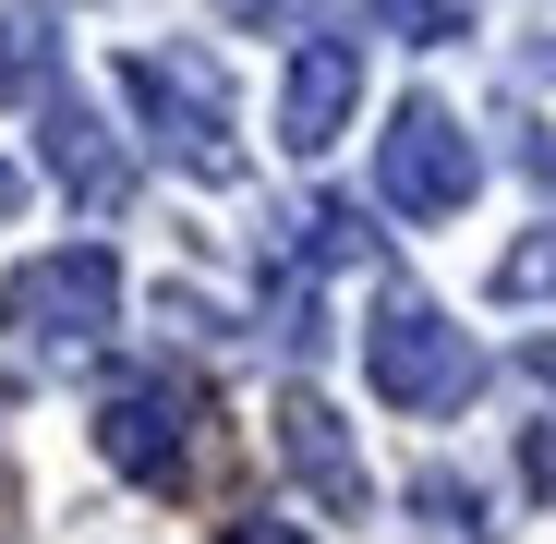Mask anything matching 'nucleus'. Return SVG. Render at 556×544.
<instances>
[{
	"label": "nucleus",
	"mask_w": 556,
	"mask_h": 544,
	"mask_svg": "<svg viewBox=\"0 0 556 544\" xmlns=\"http://www.w3.org/2000/svg\"><path fill=\"white\" fill-rule=\"evenodd\" d=\"M363 376H376L388 412H459L484 363H472V339H459L435 303L400 291V303H376V327H363Z\"/></svg>",
	"instance_id": "1"
},
{
	"label": "nucleus",
	"mask_w": 556,
	"mask_h": 544,
	"mask_svg": "<svg viewBox=\"0 0 556 544\" xmlns=\"http://www.w3.org/2000/svg\"><path fill=\"white\" fill-rule=\"evenodd\" d=\"M122 98H134V122L194 169V181H230L242 157H230V98H218V73L206 61H181V49H134L122 61Z\"/></svg>",
	"instance_id": "2"
},
{
	"label": "nucleus",
	"mask_w": 556,
	"mask_h": 544,
	"mask_svg": "<svg viewBox=\"0 0 556 544\" xmlns=\"http://www.w3.org/2000/svg\"><path fill=\"white\" fill-rule=\"evenodd\" d=\"M472 181H484V157H472V134H459L435 98L388 110V134H376V194H388L400 218H459Z\"/></svg>",
	"instance_id": "3"
},
{
	"label": "nucleus",
	"mask_w": 556,
	"mask_h": 544,
	"mask_svg": "<svg viewBox=\"0 0 556 544\" xmlns=\"http://www.w3.org/2000/svg\"><path fill=\"white\" fill-rule=\"evenodd\" d=\"M110 315H122V266L98 242H61L0 279V327H25V339H98Z\"/></svg>",
	"instance_id": "4"
},
{
	"label": "nucleus",
	"mask_w": 556,
	"mask_h": 544,
	"mask_svg": "<svg viewBox=\"0 0 556 544\" xmlns=\"http://www.w3.org/2000/svg\"><path fill=\"white\" fill-rule=\"evenodd\" d=\"M98 460L134 472V484H181V460H194V388L122 376V388L98 400Z\"/></svg>",
	"instance_id": "5"
},
{
	"label": "nucleus",
	"mask_w": 556,
	"mask_h": 544,
	"mask_svg": "<svg viewBox=\"0 0 556 544\" xmlns=\"http://www.w3.org/2000/svg\"><path fill=\"white\" fill-rule=\"evenodd\" d=\"M363 110V49L351 37H303L291 73H278V146L291 157H327V134Z\"/></svg>",
	"instance_id": "6"
},
{
	"label": "nucleus",
	"mask_w": 556,
	"mask_h": 544,
	"mask_svg": "<svg viewBox=\"0 0 556 544\" xmlns=\"http://www.w3.org/2000/svg\"><path fill=\"white\" fill-rule=\"evenodd\" d=\"M278 460H291V484H303L327 520H363V496H376V484H363V460H351V423H339L315 388L278 400Z\"/></svg>",
	"instance_id": "7"
},
{
	"label": "nucleus",
	"mask_w": 556,
	"mask_h": 544,
	"mask_svg": "<svg viewBox=\"0 0 556 544\" xmlns=\"http://www.w3.org/2000/svg\"><path fill=\"white\" fill-rule=\"evenodd\" d=\"M49 169H61V194H73V206H122V194H134V157H122L98 122H85L73 98L49 110Z\"/></svg>",
	"instance_id": "8"
},
{
	"label": "nucleus",
	"mask_w": 556,
	"mask_h": 544,
	"mask_svg": "<svg viewBox=\"0 0 556 544\" xmlns=\"http://www.w3.org/2000/svg\"><path fill=\"white\" fill-rule=\"evenodd\" d=\"M291 242H303L315 266H351V254H376V230H363V206H339V194H327V206H303V218H291Z\"/></svg>",
	"instance_id": "9"
},
{
	"label": "nucleus",
	"mask_w": 556,
	"mask_h": 544,
	"mask_svg": "<svg viewBox=\"0 0 556 544\" xmlns=\"http://www.w3.org/2000/svg\"><path fill=\"white\" fill-rule=\"evenodd\" d=\"M376 25L412 37V49H447V37H459V0H376Z\"/></svg>",
	"instance_id": "10"
},
{
	"label": "nucleus",
	"mask_w": 556,
	"mask_h": 544,
	"mask_svg": "<svg viewBox=\"0 0 556 544\" xmlns=\"http://www.w3.org/2000/svg\"><path fill=\"white\" fill-rule=\"evenodd\" d=\"M496 291H508V303H544V291H556V230H544V242H520V254L496 266Z\"/></svg>",
	"instance_id": "11"
},
{
	"label": "nucleus",
	"mask_w": 556,
	"mask_h": 544,
	"mask_svg": "<svg viewBox=\"0 0 556 544\" xmlns=\"http://www.w3.org/2000/svg\"><path fill=\"white\" fill-rule=\"evenodd\" d=\"M520 472H532V496L556 508V423H520Z\"/></svg>",
	"instance_id": "12"
},
{
	"label": "nucleus",
	"mask_w": 556,
	"mask_h": 544,
	"mask_svg": "<svg viewBox=\"0 0 556 544\" xmlns=\"http://www.w3.org/2000/svg\"><path fill=\"white\" fill-rule=\"evenodd\" d=\"M242 25H315V0H230Z\"/></svg>",
	"instance_id": "13"
},
{
	"label": "nucleus",
	"mask_w": 556,
	"mask_h": 544,
	"mask_svg": "<svg viewBox=\"0 0 556 544\" xmlns=\"http://www.w3.org/2000/svg\"><path fill=\"white\" fill-rule=\"evenodd\" d=\"M37 73V49H25V25H0V85H25Z\"/></svg>",
	"instance_id": "14"
},
{
	"label": "nucleus",
	"mask_w": 556,
	"mask_h": 544,
	"mask_svg": "<svg viewBox=\"0 0 556 544\" xmlns=\"http://www.w3.org/2000/svg\"><path fill=\"white\" fill-rule=\"evenodd\" d=\"M13 218H25V169L0 157V230H13Z\"/></svg>",
	"instance_id": "15"
},
{
	"label": "nucleus",
	"mask_w": 556,
	"mask_h": 544,
	"mask_svg": "<svg viewBox=\"0 0 556 544\" xmlns=\"http://www.w3.org/2000/svg\"><path fill=\"white\" fill-rule=\"evenodd\" d=\"M532 61H544V73H556V37H544V49H532Z\"/></svg>",
	"instance_id": "16"
}]
</instances>
